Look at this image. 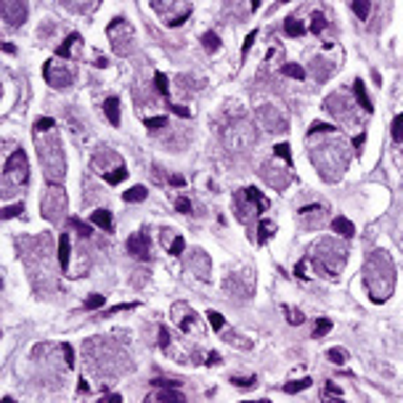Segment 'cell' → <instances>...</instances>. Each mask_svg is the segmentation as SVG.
Returning a JSON list of instances; mask_svg holds the SVG:
<instances>
[{"mask_svg": "<svg viewBox=\"0 0 403 403\" xmlns=\"http://www.w3.org/2000/svg\"><path fill=\"white\" fill-rule=\"evenodd\" d=\"M366 287L374 303H385L395 287V271L387 263L385 252H374L366 263Z\"/></svg>", "mask_w": 403, "mask_h": 403, "instance_id": "obj_1", "label": "cell"}, {"mask_svg": "<svg viewBox=\"0 0 403 403\" xmlns=\"http://www.w3.org/2000/svg\"><path fill=\"white\" fill-rule=\"evenodd\" d=\"M345 247L342 244H334V241H318L313 247V263H316V268L321 273H327V276H337L339 271H342L345 266Z\"/></svg>", "mask_w": 403, "mask_h": 403, "instance_id": "obj_2", "label": "cell"}, {"mask_svg": "<svg viewBox=\"0 0 403 403\" xmlns=\"http://www.w3.org/2000/svg\"><path fill=\"white\" fill-rule=\"evenodd\" d=\"M106 35L112 37V48L119 53V56H128L133 51V27L128 24V19H112V24L106 27Z\"/></svg>", "mask_w": 403, "mask_h": 403, "instance_id": "obj_3", "label": "cell"}, {"mask_svg": "<svg viewBox=\"0 0 403 403\" xmlns=\"http://www.w3.org/2000/svg\"><path fill=\"white\" fill-rule=\"evenodd\" d=\"M6 183L11 178V186H27L29 180V167H27V154L22 149H16L11 154V157L6 159V173H3Z\"/></svg>", "mask_w": 403, "mask_h": 403, "instance_id": "obj_4", "label": "cell"}, {"mask_svg": "<svg viewBox=\"0 0 403 403\" xmlns=\"http://www.w3.org/2000/svg\"><path fill=\"white\" fill-rule=\"evenodd\" d=\"M128 252L133 255V257H138V260H149L151 257V241H149V234H133L130 239H128Z\"/></svg>", "mask_w": 403, "mask_h": 403, "instance_id": "obj_5", "label": "cell"}, {"mask_svg": "<svg viewBox=\"0 0 403 403\" xmlns=\"http://www.w3.org/2000/svg\"><path fill=\"white\" fill-rule=\"evenodd\" d=\"M300 218H303V223H308L311 228H318V226H321V220L327 218V207H321V205L303 207V210H300Z\"/></svg>", "mask_w": 403, "mask_h": 403, "instance_id": "obj_6", "label": "cell"}, {"mask_svg": "<svg viewBox=\"0 0 403 403\" xmlns=\"http://www.w3.org/2000/svg\"><path fill=\"white\" fill-rule=\"evenodd\" d=\"M24 13H27L24 3H13V0H11V3H3V19L8 24H13V27L24 22Z\"/></svg>", "mask_w": 403, "mask_h": 403, "instance_id": "obj_7", "label": "cell"}, {"mask_svg": "<svg viewBox=\"0 0 403 403\" xmlns=\"http://www.w3.org/2000/svg\"><path fill=\"white\" fill-rule=\"evenodd\" d=\"M332 231L334 234H339L342 239H350L353 234H355V228H353V223L345 218V215H337V218L332 220Z\"/></svg>", "mask_w": 403, "mask_h": 403, "instance_id": "obj_8", "label": "cell"}, {"mask_svg": "<svg viewBox=\"0 0 403 403\" xmlns=\"http://www.w3.org/2000/svg\"><path fill=\"white\" fill-rule=\"evenodd\" d=\"M104 114L114 128H119V101H117V96H109L104 101Z\"/></svg>", "mask_w": 403, "mask_h": 403, "instance_id": "obj_9", "label": "cell"}, {"mask_svg": "<svg viewBox=\"0 0 403 403\" xmlns=\"http://www.w3.org/2000/svg\"><path fill=\"white\" fill-rule=\"evenodd\" d=\"M241 194H244V199L255 201V205H257V212H266V210H268V205H271V201H268L266 196H263V194L255 189V186H247V189H244Z\"/></svg>", "mask_w": 403, "mask_h": 403, "instance_id": "obj_10", "label": "cell"}, {"mask_svg": "<svg viewBox=\"0 0 403 403\" xmlns=\"http://www.w3.org/2000/svg\"><path fill=\"white\" fill-rule=\"evenodd\" d=\"M90 223L96 226V228L112 231V212H109V210H96V212H90Z\"/></svg>", "mask_w": 403, "mask_h": 403, "instance_id": "obj_11", "label": "cell"}, {"mask_svg": "<svg viewBox=\"0 0 403 403\" xmlns=\"http://www.w3.org/2000/svg\"><path fill=\"white\" fill-rule=\"evenodd\" d=\"M69 236L67 234H61V239H58V266H61V271H69Z\"/></svg>", "mask_w": 403, "mask_h": 403, "instance_id": "obj_12", "label": "cell"}, {"mask_svg": "<svg viewBox=\"0 0 403 403\" xmlns=\"http://www.w3.org/2000/svg\"><path fill=\"white\" fill-rule=\"evenodd\" d=\"M353 93H355V98H358V104H361L364 112H371V109H374V106H371V101H369V96H366L364 80H355V83H353Z\"/></svg>", "mask_w": 403, "mask_h": 403, "instance_id": "obj_13", "label": "cell"}, {"mask_svg": "<svg viewBox=\"0 0 403 403\" xmlns=\"http://www.w3.org/2000/svg\"><path fill=\"white\" fill-rule=\"evenodd\" d=\"M284 35H287V37H303V35H305V24H303L300 19L289 16V19L284 22Z\"/></svg>", "mask_w": 403, "mask_h": 403, "instance_id": "obj_14", "label": "cell"}, {"mask_svg": "<svg viewBox=\"0 0 403 403\" xmlns=\"http://www.w3.org/2000/svg\"><path fill=\"white\" fill-rule=\"evenodd\" d=\"M80 43H83V37H80V35H77V32H72V35H67V40H64V45H61V48L56 51V53H58V58H69V56H72V48H74V45H80Z\"/></svg>", "mask_w": 403, "mask_h": 403, "instance_id": "obj_15", "label": "cell"}, {"mask_svg": "<svg viewBox=\"0 0 403 403\" xmlns=\"http://www.w3.org/2000/svg\"><path fill=\"white\" fill-rule=\"evenodd\" d=\"M324 403H345L342 390H339L334 382H327V387H324Z\"/></svg>", "mask_w": 403, "mask_h": 403, "instance_id": "obj_16", "label": "cell"}, {"mask_svg": "<svg viewBox=\"0 0 403 403\" xmlns=\"http://www.w3.org/2000/svg\"><path fill=\"white\" fill-rule=\"evenodd\" d=\"M311 385H313V379H311V377H303V379L287 382V385H284V393L294 395V393H303V390H308V387H311Z\"/></svg>", "mask_w": 403, "mask_h": 403, "instance_id": "obj_17", "label": "cell"}, {"mask_svg": "<svg viewBox=\"0 0 403 403\" xmlns=\"http://www.w3.org/2000/svg\"><path fill=\"white\" fill-rule=\"evenodd\" d=\"M146 186H133V189H128L125 194H122V199L128 201V205H133V201H144L146 199Z\"/></svg>", "mask_w": 403, "mask_h": 403, "instance_id": "obj_18", "label": "cell"}, {"mask_svg": "<svg viewBox=\"0 0 403 403\" xmlns=\"http://www.w3.org/2000/svg\"><path fill=\"white\" fill-rule=\"evenodd\" d=\"M273 231H276V226H273L271 220H260V223H257V234H260L257 241H260V244H266V241L273 236Z\"/></svg>", "mask_w": 403, "mask_h": 403, "instance_id": "obj_19", "label": "cell"}, {"mask_svg": "<svg viewBox=\"0 0 403 403\" xmlns=\"http://www.w3.org/2000/svg\"><path fill=\"white\" fill-rule=\"evenodd\" d=\"M157 403H186V398L180 390H162L157 395Z\"/></svg>", "mask_w": 403, "mask_h": 403, "instance_id": "obj_20", "label": "cell"}, {"mask_svg": "<svg viewBox=\"0 0 403 403\" xmlns=\"http://www.w3.org/2000/svg\"><path fill=\"white\" fill-rule=\"evenodd\" d=\"M201 45H205L210 53H215V51L220 48V37L215 35V32H205V35H201Z\"/></svg>", "mask_w": 403, "mask_h": 403, "instance_id": "obj_21", "label": "cell"}, {"mask_svg": "<svg viewBox=\"0 0 403 403\" xmlns=\"http://www.w3.org/2000/svg\"><path fill=\"white\" fill-rule=\"evenodd\" d=\"M125 178H128V170H125V167H117V170H112V173H104V180H106V183H112V186L122 183Z\"/></svg>", "mask_w": 403, "mask_h": 403, "instance_id": "obj_22", "label": "cell"}, {"mask_svg": "<svg viewBox=\"0 0 403 403\" xmlns=\"http://www.w3.org/2000/svg\"><path fill=\"white\" fill-rule=\"evenodd\" d=\"M332 329V321L329 318H316V327H313V339H321L324 334H329Z\"/></svg>", "mask_w": 403, "mask_h": 403, "instance_id": "obj_23", "label": "cell"}, {"mask_svg": "<svg viewBox=\"0 0 403 403\" xmlns=\"http://www.w3.org/2000/svg\"><path fill=\"white\" fill-rule=\"evenodd\" d=\"M281 72H284L287 77H292V80H305V69H303L300 64H284Z\"/></svg>", "mask_w": 403, "mask_h": 403, "instance_id": "obj_24", "label": "cell"}, {"mask_svg": "<svg viewBox=\"0 0 403 403\" xmlns=\"http://www.w3.org/2000/svg\"><path fill=\"white\" fill-rule=\"evenodd\" d=\"M327 358H329L332 364H337V366H342V364L348 361V353H345L342 348H329V350H327Z\"/></svg>", "mask_w": 403, "mask_h": 403, "instance_id": "obj_25", "label": "cell"}, {"mask_svg": "<svg viewBox=\"0 0 403 403\" xmlns=\"http://www.w3.org/2000/svg\"><path fill=\"white\" fill-rule=\"evenodd\" d=\"M154 88H157V93H159V96H165V98H167V93H170V85H167V74H162V72H157V74H154Z\"/></svg>", "mask_w": 403, "mask_h": 403, "instance_id": "obj_26", "label": "cell"}, {"mask_svg": "<svg viewBox=\"0 0 403 403\" xmlns=\"http://www.w3.org/2000/svg\"><path fill=\"white\" fill-rule=\"evenodd\" d=\"M69 226H72V228H74V231H77V234H80V236H85V239H88V236L93 234V228H90L88 223H83L80 218H69Z\"/></svg>", "mask_w": 403, "mask_h": 403, "instance_id": "obj_27", "label": "cell"}, {"mask_svg": "<svg viewBox=\"0 0 403 403\" xmlns=\"http://www.w3.org/2000/svg\"><path fill=\"white\" fill-rule=\"evenodd\" d=\"M350 8H353V13H355L358 19H366V16H369V11H371V6L366 3V0H355Z\"/></svg>", "mask_w": 403, "mask_h": 403, "instance_id": "obj_28", "label": "cell"}, {"mask_svg": "<svg viewBox=\"0 0 403 403\" xmlns=\"http://www.w3.org/2000/svg\"><path fill=\"white\" fill-rule=\"evenodd\" d=\"M207 321H210V327H212L215 332H220V329L226 327V318H223L218 311H210V313H207Z\"/></svg>", "mask_w": 403, "mask_h": 403, "instance_id": "obj_29", "label": "cell"}, {"mask_svg": "<svg viewBox=\"0 0 403 403\" xmlns=\"http://www.w3.org/2000/svg\"><path fill=\"white\" fill-rule=\"evenodd\" d=\"M393 141L395 144H403V114H398L393 119Z\"/></svg>", "mask_w": 403, "mask_h": 403, "instance_id": "obj_30", "label": "cell"}, {"mask_svg": "<svg viewBox=\"0 0 403 403\" xmlns=\"http://www.w3.org/2000/svg\"><path fill=\"white\" fill-rule=\"evenodd\" d=\"M273 154H276L278 159H284L287 165H292V151H289V144H276Z\"/></svg>", "mask_w": 403, "mask_h": 403, "instance_id": "obj_31", "label": "cell"}, {"mask_svg": "<svg viewBox=\"0 0 403 403\" xmlns=\"http://www.w3.org/2000/svg\"><path fill=\"white\" fill-rule=\"evenodd\" d=\"M284 316L289 318V324H294V327H297V324H303V313L297 311V308H289V305H284Z\"/></svg>", "mask_w": 403, "mask_h": 403, "instance_id": "obj_32", "label": "cell"}, {"mask_svg": "<svg viewBox=\"0 0 403 403\" xmlns=\"http://www.w3.org/2000/svg\"><path fill=\"white\" fill-rule=\"evenodd\" d=\"M101 305H104V297H101V294H90V297L83 303V308H85V311H98Z\"/></svg>", "mask_w": 403, "mask_h": 403, "instance_id": "obj_33", "label": "cell"}, {"mask_svg": "<svg viewBox=\"0 0 403 403\" xmlns=\"http://www.w3.org/2000/svg\"><path fill=\"white\" fill-rule=\"evenodd\" d=\"M151 385H154V387H165V390H178V387H180V379H159V377H157Z\"/></svg>", "mask_w": 403, "mask_h": 403, "instance_id": "obj_34", "label": "cell"}, {"mask_svg": "<svg viewBox=\"0 0 403 403\" xmlns=\"http://www.w3.org/2000/svg\"><path fill=\"white\" fill-rule=\"evenodd\" d=\"M324 27H327V19H324V13H313V19H311V32L318 35Z\"/></svg>", "mask_w": 403, "mask_h": 403, "instance_id": "obj_35", "label": "cell"}, {"mask_svg": "<svg viewBox=\"0 0 403 403\" xmlns=\"http://www.w3.org/2000/svg\"><path fill=\"white\" fill-rule=\"evenodd\" d=\"M144 125H146L149 130H159V128L167 125V117H149V119H144Z\"/></svg>", "mask_w": 403, "mask_h": 403, "instance_id": "obj_36", "label": "cell"}, {"mask_svg": "<svg viewBox=\"0 0 403 403\" xmlns=\"http://www.w3.org/2000/svg\"><path fill=\"white\" fill-rule=\"evenodd\" d=\"M231 385H236V387H255L257 379L255 377H231Z\"/></svg>", "mask_w": 403, "mask_h": 403, "instance_id": "obj_37", "label": "cell"}, {"mask_svg": "<svg viewBox=\"0 0 403 403\" xmlns=\"http://www.w3.org/2000/svg\"><path fill=\"white\" fill-rule=\"evenodd\" d=\"M51 128H56L51 117H43V119H37V122H35V130H37V133H48Z\"/></svg>", "mask_w": 403, "mask_h": 403, "instance_id": "obj_38", "label": "cell"}, {"mask_svg": "<svg viewBox=\"0 0 403 403\" xmlns=\"http://www.w3.org/2000/svg\"><path fill=\"white\" fill-rule=\"evenodd\" d=\"M327 130H334V125H329V122H313V125L308 128V135H313V133H327Z\"/></svg>", "mask_w": 403, "mask_h": 403, "instance_id": "obj_39", "label": "cell"}, {"mask_svg": "<svg viewBox=\"0 0 403 403\" xmlns=\"http://www.w3.org/2000/svg\"><path fill=\"white\" fill-rule=\"evenodd\" d=\"M22 210H24L22 205H6V207H3V220H8V218H16V215H19Z\"/></svg>", "mask_w": 403, "mask_h": 403, "instance_id": "obj_40", "label": "cell"}, {"mask_svg": "<svg viewBox=\"0 0 403 403\" xmlns=\"http://www.w3.org/2000/svg\"><path fill=\"white\" fill-rule=\"evenodd\" d=\"M183 250H186V241H183L180 236H178L173 244H170V255H173V257H180V255H183Z\"/></svg>", "mask_w": 403, "mask_h": 403, "instance_id": "obj_41", "label": "cell"}, {"mask_svg": "<svg viewBox=\"0 0 403 403\" xmlns=\"http://www.w3.org/2000/svg\"><path fill=\"white\" fill-rule=\"evenodd\" d=\"M138 303H125V305H114V308H109V311H106L104 316H114V313H122V311H133Z\"/></svg>", "mask_w": 403, "mask_h": 403, "instance_id": "obj_42", "label": "cell"}, {"mask_svg": "<svg viewBox=\"0 0 403 403\" xmlns=\"http://www.w3.org/2000/svg\"><path fill=\"white\" fill-rule=\"evenodd\" d=\"M61 350H64L67 366H69V369H74V350H72V345H69V342H64V345H61Z\"/></svg>", "mask_w": 403, "mask_h": 403, "instance_id": "obj_43", "label": "cell"}, {"mask_svg": "<svg viewBox=\"0 0 403 403\" xmlns=\"http://www.w3.org/2000/svg\"><path fill=\"white\" fill-rule=\"evenodd\" d=\"M255 37H257V32H255V29H252V32H250V35H247V40H244V45H241V58H244L247 53H250V48H252V43H255Z\"/></svg>", "mask_w": 403, "mask_h": 403, "instance_id": "obj_44", "label": "cell"}, {"mask_svg": "<svg viewBox=\"0 0 403 403\" xmlns=\"http://www.w3.org/2000/svg\"><path fill=\"white\" fill-rule=\"evenodd\" d=\"M175 207H178V212H183V215H191V201L186 199V196H180V199L175 201Z\"/></svg>", "mask_w": 403, "mask_h": 403, "instance_id": "obj_45", "label": "cell"}, {"mask_svg": "<svg viewBox=\"0 0 403 403\" xmlns=\"http://www.w3.org/2000/svg\"><path fill=\"white\" fill-rule=\"evenodd\" d=\"M167 106H170V112L178 114V117H191V112L186 109V106H178V104H167Z\"/></svg>", "mask_w": 403, "mask_h": 403, "instance_id": "obj_46", "label": "cell"}, {"mask_svg": "<svg viewBox=\"0 0 403 403\" xmlns=\"http://www.w3.org/2000/svg\"><path fill=\"white\" fill-rule=\"evenodd\" d=\"M167 345H170V334L165 327H159V348H167Z\"/></svg>", "mask_w": 403, "mask_h": 403, "instance_id": "obj_47", "label": "cell"}, {"mask_svg": "<svg viewBox=\"0 0 403 403\" xmlns=\"http://www.w3.org/2000/svg\"><path fill=\"white\" fill-rule=\"evenodd\" d=\"M305 263H308V260L303 257L297 266H294V276H297V278H305Z\"/></svg>", "mask_w": 403, "mask_h": 403, "instance_id": "obj_48", "label": "cell"}, {"mask_svg": "<svg viewBox=\"0 0 403 403\" xmlns=\"http://www.w3.org/2000/svg\"><path fill=\"white\" fill-rule=\"evenodd\" d=\"M98 403H122V398H119L117 393H112V395H104Z\"/></svg>", "mask_w": 403, "mask_h": 403, "instance_id": "obj_49", "label": "cell"}, {"mask_svg": "<svg viewBox=\"0 0 403 403\" xmlns=\"http://www.w3.org/2000/svg\"><path fill=\"white\" fill-rule=\"evenodd\" d=\"M170 186H186V178L183 175H170Z\"/></svg>", "mask_w": 403, "mask_h": 403, "instance_id": "obj_50", "label": "cell"}, {"mask_svg": "<svg viewBox=\"0 0 403 403\" xmlns=\"http://www.w3.org/2000/svg\"><path fill=\"white\" fill-rule=\"evenodd\" d=\"M218 361H220V355H218V353H207V366H215Z\"/></svg>", "mask_w": 403, "mask_h": 403, "instance_id": "obj_51", "label": "cell"}, {"mask_svg": "<svg viewBox=\"0 0 403 403\" xmlns=\"http://www.w3.org/2000/svg\"><path fill=\"white\" fill-rule=\"evenodd\" d=\"M364 141H366V135H364V133H361V135H355V141H353V144H355V149H361V146H364Z\"/></svg>", "mask_w": 403, "mask_h": 403, "instance_id": "obj_52", "label": "cell"}, {"mask_svg": "<svg viewBox=\"0 0 403 403\" xmlns=\"http://www.w3.org/2000/svg\"><path fill=\"white\" fill-rule=\"evenodd\" d=\"M3 51H6V53H11V56H13V53H16V48H13V45H11V43H3Z\"/></svg>", "mask_w": 403, "mask_h": 403, "instance_id": "obj_53", "label": "cell"}, {"mask_svg": "<svg viewBox=\"0 0 403 403\" xmlns=\"http://www.w3.org/2000/svg\"><path fill=\"white\" fill-rule=\"evenodd\" d=\"M88 390H90L88 382H85V379H80V393H88Z\"/></svg>", "mask_w": 403, "mask_h": 403, "instance_id": "obj_54", "label": "cell"}, {"mask_svg": "<svg viewBox=\"0 0 403 403\" xmlns=\"http://www.w3.org/2000/svg\"><path fill=\"white\" fill-rule=\"evenodd\" d=\"M244 403H271V400H244Z\"/></svg>", "mask_w": 403, "mask_h": 403, "instance_id": "obj_55", "label": "cell"}, {"mask_svg": "<svg viewBox=\"0 0 403 403\" xmlns=\"http://www.w3.org/2000/svg\"><path fill=\"white\" fill-rule=\"evenodd\" d=\"M3 403H16V400H13V398H8V395H6V398H3Z\"/></svg>", "mask_w": 403, "mask_h": 403, "instance_id": "obj_56", "label": "cell"}]
</instances>
